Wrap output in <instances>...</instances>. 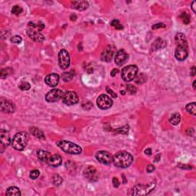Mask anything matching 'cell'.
<instances>
[{"mask_svg":"<svg viewBox=\"0 0 196 196\" xmlns=\"http://www.w3.org/2000/svg\"><path fill=\"white\" fill-rule=\"evenodd\" d=\"M12 72V70L11 68H9L5 69H2L1 71H0V77H1V78L2 79L5 78V77H7L9 74H11Z\"/></svg>","mask_w":196,"mask_h":196,"instance_id":"cell-31","label":"cell"},{"mask_svg":"<svg viewBox=\"0 0 196 196\" xmlns=\"http://www.w3.org/2000/svg\"><path fill=\"white\" fill-rule=\"evenodd\" d=\"M73 8L79 11H84L88 8V2L86 1H74L72 2Z\"/></svg>","mask_w":196,"mask_h":196,"instance_id":"cell-20","label":"cell"},{"mask_svg":"<svg viewBox=\"0 0 196 196\" xmlns=\"http://www.w3.org/2000/svg\"><path fill=\"white\" fill-rule=\"evenodd\" d=\"M192 9L193 12L195 13L196 12V10H195V2H192Z\"/></svg>","mask_w":196,"mask_h":196,"instance_id":"cell-46","label":"cell"},{"mask_svg":"<svg viewBox=\"0 0 196 196\" xmlns=\"http://www.w3.org/2000/svg\"><path fill=\"white\" fill-rule=\"evenodd\" d=\"M97 104L99 108L102 110H107L112 107L113 100L107 95L101 94L98 97L97 100Z\"/></svg>","mask_w":196,"mask_h":196,"instance_id":"cell-7","label":"cell"},{"mask_svg":"<svg viewBox=\"0 0 196 196\" xmlns=\"http://www.w3.org/2000/svg\"><path fill=\"white\" fill-rule=\"evenodd\" d=\"M196 103L195 102L191 103H189L187 104L186 107V110H187V112L189 113L190 114H192V115H195L196 114Z\"/></svg>","mask_w":196,"mask_h":196,"instance_id":"cell-30","label":"cell"},{"mask_svg":"<svg viewBox=\"0 0 196 196\" xmlns=\"http://www.w3.org/2000/svg\"><path fill=\"white\" fill-rule=\"evenodd\" d=\"M118 73V70L117 69H114V70H112V71H111V73H110V75L112 76V77H114V76H116V74Z\"/></svg>","mask_w":196,"mask_h":196,"instance_id":"cell-45","label":"cell"},{"mask_svg":"<svg viewBox=\"0 0 196 196\" xmlns=\"http://www.w3.org/2000/svg\"><path fill=\"white\" fill-rule=\"evenodd\" d=\"M84 176L86 179H89L90 181L94 182L97 180V171L95 168L93 166H88L86 168L84 171Z\"/></svg>","mask_w":196,"mask_h":196,"instance_id":"cell-17","label":"cell"},{"mask_svg":"<svg viewBox=\"0 0 196 196\" xmlns=\"http://www.w3.org/2000/svg\"><path fill=\"white\" fill-rule=\"evenodd\" d=\"M128 59V55L124 50L120 49L117 52V54L115 56V63L119 66H122L126 62Z\"/></svg>","mask_w":196,"mask_h":196,"instance_id":"cell-16","label":"cell"},{"mask_svg":"<svg viewBox=\"0 0 196 196\" xmlns=\"http://www.w3.org/2000/svg\"><path fill=\"white\" fill-rule=\"evenodd\" d=\"M96 159L100 163L105 165H110L113 162L112 156L107 151H99L97 152Z\"/></svg>","mask_w":196,"mask_h":196,"instance_id":"cell-10","label":"cell"},{"mask_svg":"<svg viewBox=\"0 0 196 196\" xmlns=\"http://www.w3.org/2000/svg\"><path fill=\"white\" fill-rule=\"evenodd\" d=\"M191 74H192V76H195V66H193L192 68Z\"/></svg>","mask_w":196,"mask_h":196,"instance_id":"cell-48","label":"cell"},{"mask_svg":"<svg viewBox=\"0 0 196 196\" xmlns=\"http://www.w3.org/2000/svg\"><path fill=\"white\" fill-rule=\"evenodd\" d=\"M10 41L12 43H15V44H19V43L22 42V38L19 35H14V36H12L11 38Z\"/></svg>","mask_w":196,"mask_h":196,"instance_id":"cell-36","label":"cell"},{"mask_svg":"<svg viewBox=\"0 0 196 196\" xmlns=\"http://www.w3.org/2000/svg\"><path fill=\"white\" fill-rule=\"evenodd\" d=\"M0 142H1V145L5 148L9 146V144L12 143L10 134L9 132L4 130H1V132H0Z\"/></svg>","mask_w":196,"mask_h":196,"instance_id":"cell-18","label":"cell"},{"mask_svg":"<svg viewBox=\"0 0 196 196\" xmlns=\"http://www.w3.org/2000/svg\"><path fill=\"white\" fill-rule=\"evenodd\" d=\"M74 75H75V74H74V71H71L65 72V73H63L61 77H62V79L64 80V81L67 82V81H71L72 79H73V77H74Z\"/></svg>","mask_w":196,"mask_h":196,"instance_id":"cell-28","label":"cell"},{"mask_svg":"<svg viewBox=\"0 0 196 196\" xmlns=\"http://www.w3.org/2000/svg\"><path fill=\"white\" fill-rule=\"evenodd\" d=\"M15 109H16V107L12 102L4 100V99L1 100V110L3 113L11 114V113L14 112Z\"/></svg>","mask_w":196,"mask_h":196,"instance_id":"cell-14","label":"cell"},{"mask_svg":"<svg viewBox=\"0 0 196 196\" xmlns=\"http://www.w3.org/2000/svg\"><path fill=\"white\" fill-rule=\"evenodd\" d=\"M51 155L50 154V152H47V151L42 150V149H39V150L37 151V156L40 159L41 161L46 162L48 160V159L50 158Z\"/></svg>","mask_w":196,"mask_h":196,"instance_id":"cell-22","label":"cell"},{"mask_svg":"<svg viewBox=\"0 0 196 196\" xmlns=\"http://www.w3.org/2000/svg\"><path fill=\"white\" fill-rule=\"evenodd\" d=\"M76 19H77V16H76L75 15H72V16H71V21H75Z\"/></svg>","mask_w":196,"mask_h":196,"instance_id":"cell-49","label":"cell"},{"mask_svg":"<svg viewBox=\"0 0 196 196\" xmlns=\"http://www.w3.org/2000/svg\"><path fill=\"white\" fill-rule=\"evenodd\" d=\"M175 42H176L177 45H188V42L186 40V38L185 35L182 33H177L175 38Z\"/></svg>","mask_w":196,"mask_h":196,"instance_id":"cell-21","label":"cell"},{"mask_svg":"<svg viewBox=\"0 0 196 196\" xmlns=\"http://www.w3.org/2000/svg\"><path fill=\"white\" fill-rule=\"evenodd\" d=\"M5 195L8 196H20L21 195V192L19 189L17 187H10L7 189Z\"/></svg>","mask_w":196,"mask_h":196,"instance_id":"cell-23","label":"cell"},{"mask_svg":"<svg viewBox=\"0 0 196 196\" xmlns=\"http://www.w3.org/2000/svg\"><path fill=\"white\" fill-rule=\"evenodd\" d=\"M57 145L64 152H67L68 154L78 155L81 154L82 152V149L81 148V146H79L78 145L70 142V141H67V140H59L57 142Z\"/></svg>","mask_w":196,"mask_h":196,"instance_id":"cell-3","label":"cell"},{"mask_svg":"<svg viewBox=\"0 0 196 196\" xmlns=\"http://www.w3.org/2000/svg\"><path fill=\"white\" fill-rule=\"evenodd\" d=\"M145 153L146 155H149V156H150L151 153H152V150H151V149H147L145 150Z\"/></svg>","mask_w":196,"mask_h":196,"instance_id":"cell-47","label":"cell"},{"mask_svg":"<svg viewBox=\"0 0 196 196\" xmlns=\"http://www.w3.org/2000/svg\"><path fill=\"white\" fill-rule=\"evenodd\" d=\"M58 63L61 69L65 70L70 66L71 60L68 52L65 49H61L58 54Z\"/></svg>","mask_w":196,"mask_h":196,"instance_id":"cell-6","label":"cell"},{"mask_svg":"<svg viewBox=\"0 0 196 196\" xmlns=\"http://www.w3.org/2000/svg\"><path fill=\"white\" fill-rule=\"evenodd\" d=\"M180 18L182 19V22L186 24H188L191 22V17L188 14L187 12H182V15L180 16Z\"/></svg>","mask_w":196,"mask_h":196,"instance_id":"cell-32","label":"cell"},{"mask_svg":"<svg viewBox=\"0 0 196 196\" xmlns=\"http://www.w3.org/2000/svg\"><path fill=\"white\" fill-rule=\"evenodd\" d=\"M30 133H31V134L33 135L34 137H37V138L45 139L44 133H43V132H42V130H39V128H36V127L31 128V129H30Z\"/></svg>","mask_w":196,"mask_h":196,"instance_id":"cell-24","label":"cell"},{"mask_svg":"<svg viewBox=\"0 0 196 196\" xmlns=\"http://www.w3.org/2000/svg\"><path fill=\"white\" fill-rule=\"evenodd\" d=\"M126 90H127L130 94H135L137 92V88H135L134 86L131 85V84H128V85H126Z\"/></svg>","mask_w":196,"mask_h":196,"instance_id":"cell-39","label":"cell"},{"mask_svg":"<svg viewBox=\"0 0 196 196\" xmlns=\"http://www.w3.org/2000/svg\"><path fill=\"white\" fill-rule=\"evenodd\" d=\"M166 28V24L163 23H157V24H154L152 27V29H157V28Z\"/></svg>","mask_w":196,"mask_h":196,"instance_id":"cell-41","label":"cell"},{"mask_svg":"<svg viewBox=\"0 0 196 196\" xmlns=\"http://www.w3.org/2000/svg\"><path fill=\"white\" fill-rule=\"evenodd\" d=\"M195 83H196V81H195L194 82H193V88H194L195 90Z\"/></svg>","mask_w":196,"mask_h":196,"instance_id":"cell-50","label":"cell"},{"mask_svg":"<svg viewBox=\"0 0 196 196\" xmlns=\"http://www.w3.org/2000/svg\"><path fill=\"white\" fill-rule=\"evenodd\" d=\"M166 46V42L163 40L162 39H157L154 42V43L152 44V50H158V49L163 48Z\"/></svg>","mask_w":196,"mask_h":196,"instance_id":"cell-25","label":"cell"},{"mask_svg":"<svg viewBox=\"0 0 196 196\" xmlns=\"http://www.w3.org/2000/svg\"><path fill=\"white\" fill-rule=\"evenodd\" d=\"M28 28H31L32 29H35L38 32H42V30L44 29L45 24L42 22L39 23H33V22H29L28 23Z\"/></svg>","mask_w":196,"mask_h":196,"instance_id":"cell-26","label":"cell"},{"mask_svg":"<svg viewBox=\"0 0 196 196\" xmlns=\"http://www.w3.org/2000/svg\"><path fill=\"white\" fill-rule=\"evenodd\" d=\"M107 92H108L109 94H110V95H111V97H112L113 98H117V94L114 93V91H113V90H111V89H110V88H109L108 87H107Z\"/></svg>","mask_w":196,"mask_h":196,"instance_id":"cell-43","label":"cell"},{"mask_svg":"<svg viewBox=\"0 0 196 196\" xmlns=\"http://www.w3.org/2000/svg\"><path fill=\"white\" fill-rule=\"evenodd\" d=\"M156 187V183L152 182L150 185H137L133 189V195H149Z\"/></svg>","mask_w":196,"mask_h":196,"instance_id":"cell-5","label":"cell"},{"mask_svg":"<svg viewBox=\"0 0 196 196\" xmlns=\"http://www.w3.org/2000/svg\"><path fill=\"white\" fill-rule=\"evenodd\" d=\"M27 35L29 37L30 39H32L34 42H44L45 40V37L44 35H42L40 32H38L36 30L32 29L31 28H28L27 29Z\"/></svg>","mask_w":196,"mask_h":196,"instance_id":"cell-13","label":"cell"},{"mask_svg":"<svg viewBox=\"0 0 196 196\" xmlns=\"http://www.w3.org/2000/svg\"><path fill=\"white\" fill-rule=\"evenodd\" d=\"M62 100L67 105H74L78 102V96L72 91H66L62 97Z\"/></svg>","mask_w":196,"mask_h":196,"instance_id":"cell-9","label":"cell"},{"mask_svg":"<svg viewBox=\"0 0 196 196\" xmlns=\"http://www.w3.org/2000/svg\"><path fill=\"white\" fill-rule=\"evenodd\" d=\"M189 55L188 45H177L175 51V56L178 61H182L186 60Z\"/></svg>","mask_w":196,"mask_h":196,"instance_id":"cell-11","label":"cell"},{"mask_svg":"<svg viewBox=\"0 0 196 196\" xmlns=\"http://www.w3.org/2000/svg\"><path fill=\"white\" fill-rule=\"evenodd\" d=\"M115 49L114 45H108L106 47L101 54V59L106 62H110L114 57Z\"/></svg>","mask_w":196,"mask_h":196,"instance_id":"cell-12","label":"cell"},{"mask_svg":"<svg viewBox=\"0 0 196 196\" xmlns=\"http://www.w3.org/2000/svg\"><path fill=\"white\" fill-rule=\"evenodd\" d=\"M146 170L148 172H152L155 170V166L153 165H149V166H147Z\"/></svg>","mask_w":196,"mask_h":196,"instance_id":"cell-44","label":"cell"},{"mask_svg":"<svg viewBox=\"0 0 196 196\" xmlns=\"http://www.w3.org/2000/svg\"><path fill=\"white\" fill-rule=\"evenodd\" d=\"M113 185H114V186L115 188H118L120 186V182L119 180H118L117 178H116V177H114V179H113Z\"/></svg>","mask_w":196,"mask_h":196,"instance_id":"cell-42","label":"cell"},{"mask_svg":"<svg viewBox=\"0 0 196 196\" xmlns=\"http://www.w3.org/2000/svg\"><path fill=\"white\" fill-rule=\"evenodd\" d=\"M181 120V115L178 113L173 114L170 117L169 122H171L172 125H178L180 122Z\"/></svg>","mask_w":196,"mask_h":196,"instance_id":"cell-27","label":"cell"},{"mask_svg":"<svg viewBox=\"0 0 196 196\" xmlns=\"http://www.w3.org/2000/svg\"><path fill=\"white\" fill-rule=\"evenodd\" d=\"M82 107L83 108L85 109V110H90V109H91V107H93V105H92V103H91V102L86 101V103H82Z\"/></svg>","mask_w":196,"mask_h":196,"instance_id":"cell-40","label":"cell"},{"mask_svg":"<svg viewBox=\"0 0 196 196\" xmlns=\"http://www.w3.org/2000/svg\"><path fill=\"white\" fill-rule=\"evenodd\" d=\"M59 79H60V77L58 74L52 73L46 76L45 79V83L49 86V87L54 88V87H56V86L58 84Z\"/></svg>","mask_w":196,"mask_h":196,"instance_id":"cell-15","label":"cell"},{"mask_svg":"<svg viewBox=\"0 0 196 196\" xmlns=\"http://www.w3.org/2000/svg\"><path fill=\"white\" fill-rule=\"evenodd\" d=\"M22 8L20 7L19 5H15L12 9V13L16 15V16H19V15H20L22 12Z\"/></svg>","mask_w":196,"mask_h":196,"instance_id":"cell-34","label":"cell"},{"mask_svg":"<svg viewBox=\"0 0 196 196\" xmlns=\"http://www.w3.org/2000/svg\"><path fill=\"white\" fill-rule=\"evenodd\" d=\"M138 73V68L137 65H129V66L125 67L122 70L121 77L122 80H124L126 82H130V81L134 80L136 76Z\"/></svg>","mask_w":196,"mask_h":196,"instance_id":"cell-4","label":"cell"},{"mask_svg":"<svg viewBox=\"0 0 196 196\" xmlns=\"http://www.w3.org/2000/svg\"><path fill=\"white\" fill-rule=\"evenodd\" d=\"M47 163L50 166L58 167L61 166V163H62V158L58 154L51 155L47 161Z\"/></svg>","mask_w":196,"mask_h":196,"instance_id":"cell-19","label":"cell"},{"mask_svg":"<svg viewBox=\"0 0 196 196\" xmlns=\"http://www.w3.org/2000/svg\"><path fill=\"white\" fill-rule=\"evenodd\" d=\"M133 158L130 153L126 151H120L116 153L113 157V163L118 168H127L132 164Z\"/></svg>","mask_w":196,"mask_h":196,"instance_id":"cell-1","label":"cell"},{"mask_svg":"<svg viewBox=\"0 0 196 196\" xmlns=\"http://www.w3.org/2000/svg\"><path fill=\"white\" fill-rule=\"evenodd\" d=\"M19 88L22 91H28L31 88V85L28 82H22L19 85Z\"/></svg>","mask_w":196,"mask_h":196,"instance_id":"cell-38","label":"cell"},{"mask_svg":"<svg viewBox=\"0 0 196 196\" xmlns=\"http://www.w3.org/2000/svg\"><path fill=\"white\" fill-rule=\"evenodd\" d=\"M63 91L60 89H53L45 95V100L48 103H54L61 100L63 97Z\"/></svg>","mask_w":196,"mask_h":196,"instance_id":"cell-8","label":"cell"},{"mask_svg":"<svg viewBox=\"0 0 196 196\" xmlns=\"http://www.w3.org/2000/svg\"><path fill=\"white\" fill-rule=\"evenodd\" d=\"M147 81V77L144 74H137L135 77V82L137 84H143Z\"/></svg>","mask_w":196,"mask_h":196,"instance_id":"cell-29","label":"cell"},{"mask_svg":"<svg viewBox=\"0 0 196 196\" xmlns=\"http://www.w3.org/2000/svg\"><path fill=\"white\" fill-rule=\"evenodd\" d=\"M62 182H63V179H62L61 176H60L58 174L54 175V176H53V183H54V185L58 186H60Z\"/></svg>","mask_w":196,"mask_h":196,"instance_id":"cell-33","label":"cell"},{"mask_svg":"<svg viewBox=\"0 0 196 196\" xmlns=\"http://www.w3.org/2000/svg\"><path fill=\"white\" fill-rule=\"evenodd\" d=\"M111 25L118 30H121L123 28V26H122V24L120 23V22L118 21V20H116V19L113 20V21L111 22Z\"/></svg>","mask_w":196,"mask_h":196,"instance_id":"cell-35","label":"cell"},{"mask_svg":"<svg viewBox=\"0 0 196 196\" xmlns=\"http://www.w3.org/2000/svg\"><path fill=\"white\" fill-rule=\"evenodd\" d=\"M39 175H40V172H39V170H32V171H31V172H30V178L32 179H37L39 178Z\"/></svg>","mask_w":196,"mask_h":196,"instance_id":"cell-37","label":"cell"},{"mask_svg":"<svg viewBox=\"0 0 196 196\" xmlns=\"http://www.w3.org/2000/svg\"><path fill=\"white\" fill-rule=\"evenodd\" d=\"M28 142V135L25 132L16 133L12 140V146L16 150L22 151L26 147Z\"/></svg>","mask_w":196,"mask_h":196,"instance_id":"cell-2","label":"cell"}]
</instances>
